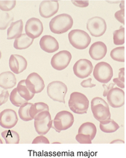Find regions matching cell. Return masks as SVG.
Instances as JSON below:
<instances>
[{
    "label": "cell",
    "instance_id": "6da1fadb",
    "mask_svg": "<svg viewBox=\"0 0 126 158\" xmlns=\"http://www.w3.org/2000/svg\"><path fill=\"white\" fill-rule=\"evenodd\" d=\"M72 17L67 14H62L55 16L49 23V28L54 34L61 35L66 33L73 27Z\"/></svg>",
    "mask_w": 126,
    "mask_h": 158
},
{
    "label": "cell",
    "instance_id": "7a4b0ae2",
    "mask_svg": "<svg viewBox=\"0 0 126 158\" xmlns=\"http://www.w3.org/2000/svg\"><path fill=\"white\" fill-rule=\"evenodd\" d=\"M71 111L77 114H84L88 112L89 107L88 99L83 93L80 92H73L71 93L68 101Z\"/></svg>",
    "mask_w": 126,
    "mask_h": 158
},
{
    "label": "cell",
    "instance_id": "3957f363",
    "mask_svg": "<svg viewBox=\"0 0 126 158\" xmlns=\"http://www.w3.org/2000/svg\"><path fill=\"white\" fill-rule=\"evenodd\" d=\"M91 110L96 120L100 122L111 119L109 104L102 98L96 97L92 99Z\"/></svg>",
    "mask_w": 126,
    "mask_h": 158
},
{
    "label": "cell",
    "instance_id": "277c9868",
    "mask_svg": "<svg viewBox=\"0 0 126 158\" xmlns=\"http://www.w3.org/2000/svg\"><path fill=\"white\" fill-rule=\"evenodd\" d=\"M68 39L71 46L80 50L87 48L91 42V38L88 34L80 29L71 31L68 34Z\"/></svg>",
    "mask_w": 126,
    "mask_h": 158
},
{
    "label": "cell",
    "instance_id": "5b68a950",
    "mask_svg": "<svg viewBox=\"0 0 126 158\" xmlns=\"http://www.w3.org/2000/svg\"><path fill=\"white\" fill-rule=\"evenodd\" d=\"M67 92V87L62 81H53L47 87V93L50 99L54 102L65 103V97Z\"/></svg>",
    "mask_w": 126,
    "mask_h": 158
},
{
    "label": "cell",
    "instance_id": "8992f818",
    "mask_svg": "<svg viewBox=\"0 0 126 158\" xmlns=\"http://www.w3.org/2000/svg\"><path fill=\"white\" fill-rule=\"evenodd\" d=\"M74 123V118L72 114L66 110L58 112L53 120V126L52 128L57 132L67 130L71 128Z\"/></svg>",
    "mask_w": 126,
    "mask_h": 158
},
{
    "label": "cell",
    "instance_id": "52a82bcc",
    "mask_svg": "<svg viewBox=\"0 0 126 158\" xmlns=\"http://www.w3.org/2000/svg\"><path fill=\"white\" fill-rule=\"evenodd\" d=\"M113 75V68L109 64L105 62H101L96 64L93 69V77L96 80L106 84L109 82L112 78Z\"/></svg>",
    "mask_w": 126,
    "mask_h": 158
},
{
    "label": "cell",
    "instance_id": "ba28073f",
    "mask_svg": "<svg viewBox=\"0 0 126 158\" xmlns=\"http://www.w3.org/2000/svg\"><path fill=\"white\" fill-rule=\"evenodd\" d=\"M86 28L92 37H99L105 33L107 24L105 20L102 18L95 16L88 20Z\"/></svg>",
    "mask_w": 126,
    "mask_h": 158
},
{
    "label": "cell",
    "instance_id": "9c48e42d",
    "mask_svg": "<svg viewBox=\"0 0 126 158\" xmlns=\"http://www.w3.org/2000/svg\"><path fill=\"white\" fill-rule=\"evenodd\" d=\"M71 60V54L66 50L57 52L51 60V65L55 70H63L69 65Z\"/></svg>",
    "mask_w": 126,
    "mask_h": 158
},
{
    "label": "cell",
    "instance_id": "30bf717a",
    "mask_svg": "<svg viewBox=\"0 0 126 158\" xmlns=\"http://www.w3.org/2000/svg\"><path fill=\"white\" fill-rule=\"evenodd\" d=\"M93 65L91 61L87 59H80L75 63L73 67L74 74L79 78H87L92 73Z\"/></svg>",
    "mask_w": 126,
    "mask_h": 158
},
{
    "label": "cell",
    "instance_id": "8fae6325",
    "mask_svg": "<svg viewBox=\"0 0 126 158\" xmlns=\"http://www.w3.org/2000/svg\"><path fill=\"white\" fill-rule=\"evenodd\" d=\"M107 99L109 106L113 108H119L124 106L125 103V93L122 89L113 87L108 93Z\"/></svg>",
    "mask_w": 126,
    "mask_h": 158
},
{
    "label": "cell",
    "instance_id": "7c38bea8",
    "mask_svg": "<svg viewBox=\"0 0 126 158\" xmlns=\"http://www.w3.org/2000/svg\"><path fill=\"white\" fill-rule=\"evenodd\" d=\"M26 34L32 39L40 37L43 32V25L41 21L37 18H31L25 25Z\"/></svg>",
    "mask_w": 126,
    "mask_h": 158
},
{
    "label": "cell",
    "instance_id": "4fadbf2b",
    "mask_svg": "<svg viewBox=\"0 0 126 158\" xmlns=\"http://www.w3.org/2000/svg\"><path fill=\"white\" fill-rule=\"evenodd\" d=\"M59 10V2L56 0H45L39 6V14L44 19H49Z\"/></svg>",
    "mask_w": 126,
    "mask_h": 158
},
{
    "label": "cell",
    "instance_id": "5bb4252c",
    "mask_svg": "<svg viewBox=\"0 0 126 158\" xmlns=\"http://www.w3.org/2000/svg\"><path fill=\"white\" fill-rule=\"evenodd\" d=\"M18 118L15 111L6 109L0 114V126L3 128L11 129L16 125Z\"/></svg>",
    "mask_w": 126,
    "mask_h": 158
},
{
    "label": "cell",
    "instance_id": "9a60e30c",
    "mask_svg": "<svg viewBox=\"0 0 126 158\" xmlns=\"http://www.w3.org/2000/svg\"><path fill=\"white\" fill-rule=\"evenodd\" d=\"M26 85L28 89L34 94L43 91L45 88V82L42 77L39 74L32 73L27 77Z\"/></svg>",
    "mask_w": 126,
    "mask_h": 158
},
{
    "label": "cell",
    "instance_id": "2e32d148",
    "mask_svg": "<svg viewBox=\"0 0 126 158\" xmlns=\"http://www.w3.org/2000/svg\"><path fill=\"white\" fill-rule=\"evenodd\" d=\"M27 61L20 55H11L9 60V67L12 73L19 74L27 68Z\"/></svg>",
    "mask_w": 126,
    "mask_h": 158
},
{
    "label": "cell",
    "instance_id": "e0dca14e",
    "mask_svg": "<svg viewBox=\"0 0 126 158\" xmlns=\"http://www.w3.org/2000/svg\"><path fill=\"white\" fill-rule=\"evenodd\" d=\"M39 45L41 49L49 53H54L59 49L58 41L51 35H45L42 37L39 41Z\"/></svg>",
    "mask_w": 126,
    "mask_h": 158
},
{
    "label": "cell",
    "instance_id": "ac0fdd59",
    "mask_svg": "<svg viewBox=\"0 0 126 158\" xmlns=\"http://www.w3.org/2000/svg\"><path fill=\"white\" fill-rule=\"evenodd\" d=\"M89 55L94 60H100L105 57L107 48V45L101 41H97L93 44L89 49Z\"/></svg>",
    "mask_w": 126,
    "mask_h": 158
},
{
    "label": "cell",
    "instance_id": "d6986e66",
    "mask_svg": "<svg viewBox=\"0 0 126 158\" xmlns=\"http://www.w3.org/2000/svg\"><path fill=\"white\" fill-rule=\"evenodd\" d=\"M34 126L35 131L39 135H45L48 133L50 129L53 127V120H51V116L49 115L43 119L35 120Z\"/></svg>",
    "mask_w": 126,
    "mask_h": 158
},
{
    "label": "cell",
    "instance_id": "ffe728a7",
    "mask_svg": "<svg viewBox=\"0 0 126 158\" xmlns=\"http://www.w3.org/2000/svg\"><path fill=\"white\" fill-rule=\"evenodd\" d=\"M16 85V78L12 72H3L0 74V87L3 89H10Z\"/></svg>",
    "mask_w": 126,
    "mask_h": 158
},
{
    "label": "cell",
    "instance_id": "44dd1931",
    "mask_svg": "<svg viewBox=\"0 0 126 158\" xmlns=\"http://www.w3.org/2000/svg\"><path fill=\"white\" fill-rule=\"evenodd\" d=\"M23 31V21L18 20L10 24L7 31V39L8 40L16 39L22 35Z\"/></svg>",
    "mask_w": 126,
    "mask_h": 158
},
{
    "label": "cell",
    "instance_id": "7402d4cb",
    "mask_svg": "<svg viewBox=\"0 0 126 158\" xmlns=\"http://www.w3.org/2000/svg\"><path fill=\"white\" fill-rule=\"evenodd\" d=\"M33 41L34 39L28 37L26 33H24L15 39L14 42V48L18 50L26 49L29 48Z\"/></svg>",
    "mask_w": 126,
    "mask_h": 158
},
{
    "label": "cell",
    "instance_id": "603a6c76",
    "mask_svg": "<svg viewBox=\"0 0 126 158\" xmlns=\"http://www.w3.org/2000/svg\"><path fill=\"white\" fill-rule=\"evenodd\" d=\"M99 127L100 131L105 133H113L120 128V126L116 121L111 119L100 121Z\"/></svg>",
    "mask_w": 126,
    "mask_h": 158
},
{
    "label": "cell",
    "instance_id": "cb8c5ba5",
    "mask_svg": "<svg viewBox=\"0 0 126 158\" xmlns=\"http://www.w3.org/2000/svg\"><path fill=\"white\" fill-rule=\"evenodd\" d=\"M17 90L19 94L22 98H23L25 100H26L27 102L30 101L32 98H34L35 94L32 93L26 85V79L25 80L20 81L18 84L17 85Z\"/></svg>",
    "mask_w": 126,
    "mask_h": 158
},
{
    "label": "cell",
    "instance_id": "d4e9b609",
    "mask_svg": "<svg viewBox=\"0 0 126 158\" xmlns=\"http://www.w3.org/2000/svg\"><path fill=\"white\" fill-rule=\"evenodd\" d=\"M2 136L4 139L7 144H18L20 143V136L18 133L10 129L2 132Z\"/></svg>",
    "mask_w": 126,
    "mask_h": 158
},
{
    "label": "cell",
    "instance_id": "484cf974",
    "mask_svg": "<svg viewBox=\"0 0 126 158\" xmlns=\"http://www.w3.org/2000/svg\"><path fill=\"white\" fill-rule=\"evenodd\" d=\"M78 133L90 135L91 140H93L96 134V126L92 123H89V122L83 123L78 129Z\"/></svg>",
    "mask_w": 126,
    "mask_h": 158
},
{
    "label": "cell",
    "instance_id": "4316f807",
    "mask_svg": "<svg viewBox=\"0 0 126 158\" xmlns=\"http://www.w3.org/2000/svg\"><path fill=\"white\" fill-rule=\"evenodd\" d=\"M44 111H49V107L47 104L43 102H37L32 104L30 107V115L34 120L37 115L42 112H44Z\"/></svg>",
    "mask_w": 126,
    "mask_h": 158
},
{
    "label": "cell",
    "instance_id": "83f0119b",
    "mask_svg": "<svg viewBox=\"0 0 126 158\" xmlns=\"http://www.w3.org/2000/svg\"><path fill=\"white\" fill-rule=\"evenodd\" d=\"M32 104L33 103L26 102L22 104V105L20 107L18 110V115L22 120L28 122L33 120L30 115V109Z\"/></svg>",
    "mask_w": 126,
    "mask_h": 158
},
{
    "label": "cell",
    "instance_id": "f1b7e54d",
    "mask_svg": "<svg viewBox=\"0 0 126 158\" xmlns=\"http://www.w3.org/2000/svg\"><path fill=\"white\" fill-rule=\"evenodd\" d=\"M10 100L14 106L20 107L22 104L28 102L26 100H25L23 98H22L18 92L17 88L14 89L10 93Z\"/></svg>",
    "mask_w": 126,
    "mask_h": 158
},
{
    "label": "cell",
    "instance_id": "f546056e",
    "mask_svg": "<svg viewBox=\"0 0 126 158\" xmlns=\"http://www.w3.org/2000/svg\"><path fill=\"white\" fill-rule=\"evenodd\" d=\"M125 48L124 47H118L113 49L110 53L111 57L113 60L119 62H125Z\"/></svg>",
    "mask_w": 126,
    "mask_h": 158
},
{
    "label": "cell",
    "instance_id": "4dcf8cb0",
    "mask_svg": "<svg viewBox=\"0 0 126 158\" xmlns=\"http://www.w3.org/2000/svg\"><path fill=\"white\" fill-rule=\"evenodd\" d=\"M125 43V28L121 27L120 29L113 32V44L116 45H122Z\"/></svg>",
    "mask_w": 126,
    "mask_h": 158
},
{
    "label": "cell",
    "instance_id": "1f68e13d",
    "mask_svg": "<svg viewBox=\"0 0 126 158\" xmlns=\"http://www.w3.org/2000/svg\"><path fill=\"white\" fill-rule=\"evenodd\" d=\"M14 20V16H11L10 14L2 12L1 13V24H0V29L2 31L6 30L8 26H10Z\"/></svg>",
    "mask_w": 126,
    "mask_h": 158
},
{
    "label": "cell",
    "instance_id": "d6a6232c",
    "mask_svg": "<svg viewBox=\"0 0 126 158\" xmlns=\"http://www.w3.org/2000/svg\"><path fill=\"white\" fill-rule=\"evenodd\" d=\"M15 0H1L0 9L3 12H9L13 10L16 6Z\"/></svg>",
    "mask_w": 126,
    "mask_h": 158
},
{
    "label": "cell",
    "instance_id": "836d02e7",
    "mask_svg": "<svg viewBox=\"0 0 126 158\" xmlns=\"http://www.w3.org/2000/svg\"><path fill=\"white\" fill-rule=\"evenodd\" d=\"M75 140L81 144H91L92 143V140L90 135L82 133H78L75 136Z\"/></svg>",
    "mask_w": 126,
    "mask_h": 158
},
{
    "label": "cell",
    "instance_id": "e575fe53",
    "mask_svg": "<svg viewBox=\"0 0 126 158\" xmlns=\"http://www.w3.org/2000/svg\"><path fill=\"white\" fill-rule=\"evenodd\" d=\"M115 18L122 24H125V10L121 9L115 13Z\"/></svg>",
    "mask_w": 126,
    "mask_h": 158
},
{
    "label": "cell",
    "instance_id": "d590c367",
    "mask_svg": "<svg viewBox=\"0 0 126 158\" xmlns=\"http://www.w3.org/2000/svg\"><path fill=\"white\" fill-rule=\"evenodd\" d=\"M10 95L9 94V92L6 89H3L1 92V95H0V105L2 106L3 104L6 103L8 101V99L10 98Z\"/></svg>",
    "mask_w": 126,
    "mask_h": 158
},
{
    "label": "cell",
    "instance_id": "8d00e7d4",
    "mask_svg": "<svg viewBox=\"0 0 126 158\" xmlns=\"http://www.w3.org/2000/svg\"><path fill=\"white\" fill-rule=\"evenodd\" d=\"M32 144H37V143H44V144H49V141L47 138L44 135H39L37 136L32 142Z\"/></svg>",
    "mask_w": 126,
    "mask_h": 158
},
{
    "label": "cell",
    "instance_id": "74e56055",
    "mask_svg": "<svg viewBox=\"0 0 126 158\" xmlns=\"http://www.w3.org/2000/svg\"><path fill=\"white\" fill-rule=\"evenodd\" d=\"M91 81H92V78H89L88 79H86V80L83 81L81 82L80 85L83 88H92V87H95V86H96V85L91 83Z\"/></svg>",
    "mask_w": 126,
    "mask_h": 158
},
{
    "label": "cell",
    "instance_id": "f35d334b",
    "mask_svg": "<svg viewBox=\"0 0 126 158\" xmlns=\"http://www.w3.org/2000/svg\"><path fill=\"white\" fill-rule=\"evenodd\" d=\"M71 3L75 6L79 8H86L89 5L88 1H71Z\"/></svg>",
    "mask_w": 126,
    "mask_h": 158
},
{
    "label": "cell",
    "instance_id": "ab89813d",
    "mask_svg": "<svg viewBox=\"0 0 126 158\" xmlns=\"http://www.w3.org/2000/svg\"><path fill=\"white\" fill-rule=\"evenodd\" d=\"M114 85H115L114 82H113V83H110L109 85H107L105 84H103V87L104 88V92H103V95L104 97H107L109 91L111 90V89H113L114 87Z\"/></svg>",
    "mask_w": 126,
    "mask_h": 158
},
{
    "label": "cell",
    "instance_id": "60d3db41",
    "mask_svg": "<svg viewBox=\"0 0 126 158\" xmlns=\"http://www.w3.org/2000/svg\"><path fill=\"white\" fill-rule=\"evenodd\" d=\"M113 82L116 85H117L119 87L120 89H124L125 88V85H124V82H123L122 81H121L120 79L118 78H115L113 79Z\"/></svg>",
    "mask_w": 126,
    "mask_h": 158
},
{
    "label": "cell",
    "instance_id": "b9f144b4",
    "mask_svg": "<svg viewBox=\"0 0 126 158\" xmlns=\"http://www.w3.org/2000/svg\"><path fill=\"white\" fill-rule=\"evenodd\" d=\"M119 79L123 82H125V68H121L120 69V73H119Z\"/></svg>",
    "mask_w": 126,
    "mask_h": 158
},
{
    "label": "cell",
    "instance_id": "7bdbcfd3",
    "mask_svg": "<svg viewBox=\"0 0 126 158\" xmlns=\"http://www.w3.org/2000/svg\"><path fill=\"white\" fill-rule=\"evenodd\" d=\"M125 142L124 141H122L121 139H117V140H114V141L111 142V144H113V143H124Z\"/></svg>",
    "mask_w": 126,
    "mask_h": 158
}]
</instances>
